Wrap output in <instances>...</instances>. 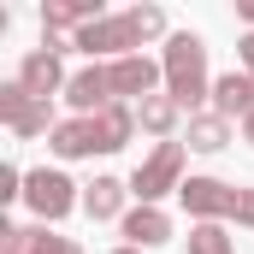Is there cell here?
<instances>
[{
	"instance_id": "obj_25",
	"label": "cell",
	"mask_w": 254,
	"mask_h": 254,
	"mask_svg": "<svg viewBox=\"0 0 254 254\" xmlns=\"http://www.w3.org/2000/svg\"><path fill=\"white\" fill-rule=\"evenodd\" d=\"M119 254H136V249H119Z\"/></svg>"
},
{
	"instance_id": "obj_4",
	"label": "cell",
	"mask_w": 254,
	"mask_h": 254,
	"mask_svg": "<svg viewBox=\"0 0 254 254\" xmlns=\"http://www.w3.org/2000/svg\"><path fill=\"white\" fill-rule=\"evenodd\" d=\"M24 195H30V207H36L42 225H48V219H65L71 201H77V195H71V178H65V172H48V166L24 178Z\"/></svg>"
},
{
	"instance_id": "obj_16",
	"label": "cell",
	"mask_w": 254,
	"mask_h": 254,
	"mask_svg": "<svg viewBox=\"0 0 254 254\" xmlns=\"http://www.w3.org/2000/svg\"><path fill=\"white\" fill-rule=\"evenodd\" d=\"M225 136H231V119H219V113H195L190 119V148H201V154H219Z\"/></svg>"
},
{
	"instance_id": "obj_19",
	"label": "cell",
	"mask_w": 254,
	"mask_h": 254,
	"mask_svg": "<svg viewBox=\"0 0 254 254\" xmlns=\"http://www.w3.org/2000/svg\"><path fill=\"white\" fill-rule=\"evenodd\" d=\"M190 254H231V237H225L219 225H201L190 237Z\"/></svg>"
},
{
	"instance_id": "obj_18",
	"label": "cell",
	"mask_w": 254,
	"mask_h": 254,
	"mask_svg": "<svg viewBox=\"0 0 254 254\" xmlns=\"http://www.w3.org/2000/svg\"><path fill=\"white\" fill-rule=\"evenodd\" d=\"M125 18H130V30H136V42H148V36L166 30V12H160V6H130Z\"/></svg>"
},
{
	"instance_id": "obj_23",
	"label": "cell",
	"mask_w": 254,
	"mask_h": 254,
	"mask_svg": "<svg viewBox=\"0 0 254 254\" xmlns=\"http://www.w3.org/2000/svg\"><path fill=\"white\" fill-rule=\"evenodd\" d=\"M237 12H243V18H249V24H254V0H243V6H237Z\"/></svg>"
},
{
	"instance_id": "obj_10",
	"label": "cell",
	"mask_w": 254,
	"mask_h": 254,
	"mask_svg": "<svg viewBox=\"0 0 254 254\" xmlns=\"http://www.w3.org/2000/svg\"><path fill=\"white\" fill-rule=\"evenodd\" d=\"M89 24H101V6H95V0H48V6H42V30H48V36H60V30H89Z\"/></svg>"
},
{
	"instance_id": "obj_7",
	"label": "cell",
	"mask_w": 254,
	"mask_h": 254,
	"mask_svg": "<svg viewBox=\"0 0 254 254\" xmlns=\"http://www.w3.org/2000/svg\"><path fill=\"white\" fill-rule=\"evenodd\" d=\"M107 77H113V95H154V83H160V65L148 60V54H125V60L107 65Z\"/></svg>"
},
{
	"instance_id": "obj_8",
	"label": "cell",
	"mask_w": 254,
	"mask_h": 254,
	"mask_svg": "<svg viewBox=\"0 0 254 254\" xmlns=\"http://www.w3.org/2000/svg\"><path fill=\"white\" fill-rule=\"evenodd\" d=\"M18 83L36 95V101H48L54 89H65V71H60V54H48V48H36V54H24L18 65Z\"/></svg>"
},
{
	"instance_id": "obj_21",
	"label": "cell",
	"mask_w": 254,
	"mask_h": 254,
	"mask_svg": "<svg viewBox=\"0 0 254 254\" xmlns=\"http://www.w3.org/2000/svg\"><path fill=\"white\" fill-rule=\"evenodd\" d=\"M231 219H243V225H254V190H243V195H237V213H231Z\"/></svg>"
},
{
	"instance_id": "obj_9",
	"label": "cell",
	"mask_w": 254,
	"mask_h": 254,
	"mask_svg": "<svg viewBox=\"0 0 254 254\" xmlns=\"http://www.w3.org/2000/svg\"><path fill=\"white\" fill-rule=\"evenodd\" d=\"M184 207L201 213V219H213V213H237V190H225L219 178H190V184H184Z\"/></svg>"
},
{
	"instance_id": "obj_13",
	"label": "cell",
	"mask_w": 254,
	"mask_h": 254,
	"mask_svg": "<svg viewBox=\"0 0 254 254\" xmlns=\"http://www.w3.org/2000/svg\"><path fill=\"white\" fill-rule=\"evenodd\" d=\"M125 237H130V249H154V243L172 237V219H166L160 207H136V213L125 219Z\"/></svg>"
},
{
	"instance_id": "obj_22",
	"label": "cell",
	"mask_w": 254,
	"mask_h": 254,
	"mask_svg": "<svg viewBox=\"0 0 254 254\" xmlns=\"http://www.w3.org/2000/svg\"><path fill=\"white\" fill-rule=\"evenodd\" d=\"M243 65H249V71H254V30H249V36H243Z\"/></svg>"
},
{
	"instance_id": "obj_5",
	"label": "cell",
	"mask_w": 254,
	"mask_h": 254,
	"mask_svg": "<svg viewBox=\"0 0 254 254\" xmlns=\"http://www.w3.org/2000/svg\"><path fill=\"white\" fill-rule=\"evenodd\" d=\"M71 48H83L89 60H95V54H119V60H125L130 48H136V30H130V18H101V24L77 30V36H71Z\"/></svg>"
},
{
	"instance_id": "obj_14",
	"label": "cell",
	"mask_w": 254,
	"mask_h": 254,
	"mask_svg": "<svg viewBox=\"0 0 254 254\" xmlns=\"http://www.w3.org/2000/svg\"><path fill=\"white\" fill-rule=\"evenodd\" d=\"M130 125H136V119H130V107H119V101H113L107 113H95V142H101V154L125 148V142H130Z\"/></svg>"
},
{
	"instance_id": "obj_1",
	"label": "cell",
	"mask_w": 254,
	"mask_h": 254,
	"mask_svg": "<svg viewBox=\"0 0 254 254\" xmlns=\"http://www.w3.org/2000/svg\"><path fill=\"white\" fill-rule=\"evenodd\" d=\"M160 71H166V95L178 107H195L207 95V48H201V36H172Z\"/></svg>"
},
{
	"instance_id": "obj_20",
	"label": "cell",
	"mask_w": 254,
	"mask_h": 254,
	"mask_svg": "<svg viewBox=\"0 0 254 254\" xmlns=\"http://www.w3.org/2000/svg\"><path fill=\"white\" fill-rule=\"evenodd\" d=\"M18 184H24V178H18V166H6V172H0V201H12V195H24Z\"/></svg>"
},
{
	"instance_id": "obj_24",
	"label": "cell",
	"mask_w": 254,
	"mask_h": 254,
	"mask_svg": "<svg viewBox=\"0 0 254 254\" xmlns=\"http://www.w3.org/2000/svg\"><path fill=\"white\" fill-rule=\"evenodd\" d=\"M243 136H249V142H254V113H249V119H243Z\"/></svg>"
},
{
	"instance_id": "obj_12",
	"label": "cell",
	"mask_w": 254,
	"mask_h": 254,
	"mask_svg": "<svg viewBox=\"0 0 254 254\" xmlns=\"http://www.w3.org/2000/svg\"><path fill=\"white\" fill-rule=\"evenodd\" d=\"M54 154H60V160L101 154V142H95V119H65V125H54Z\"/></svg>"
},
{
	"instance_id": "obj_2",
	"label": "cell",
	"mask_w": 254,
	"mask_h": 254,
	"mask_svg": "<svg viewBox=\"0 0 254 254\" xmlns=\"http://www.w3.org/2000/svg\"><path fill=\"white\" fill-rule=\"evenodd\" d=\"M178 172H184V142H160V148L136 166V195H142V207H154L166 190H184Z\"/></svg>"
},
{
	"instance_id": "obj_11",
	"label": "cell",
	"mask_w": 254,
	"mask_h": 254,
	"mask_svg": "<svg viewBox=\"0 0 254 254\" xmlns=\"http://www.w3.org/2000/svg\"><path fill=\"white\" fill-rule=\"evenodd\" d=\"M213 113H219V119H249L254 113V77H243V71L219 77V83H213Z\"/></svg>"
},
{
	"instance_id": "obj_6",
	"label": "cell",
	"mask_w": 254,
	"mask_h": 254,
	"mask_svg": "<svg viewBox=\"0 0 254 254\" xmlns=\"http://www.w3.org/2000/svg\"><path fill=\"white\" fill-rule=\"evenodd\" d=\"M65 101L83 113V119H95V113H107L119 95H113V77H107V65H95V71H77L71 83H65Z\"/></svg>"
},
{
	"instance_id": "obj_15",
	"label": "cell",
	"mask_w": 254,
	"mask_h": 254,
	"mask_svg": "<svg viewBox=\"0 0 254 254\" xmlns=\"http://www.w3.org/2000/svg\"><path fill=\"white\" fill-rule=\"evenodd\" d=\"M119 207H125V184H119V178H95V184L83 190V213H89V219H113Z\"/></svg>"
},
{
	"instance_id": "obj_17",
	"label": "cell",
	"mask_w": 254,
	"mask_h": 254,
	"mask_svg": "<svg viewBox=\"0 0 254 254\" xmlns=\"http://www.w3.org/2000/svg\"><path fill=\"white\" fill-rule=\"evenodd\" d=\"M136 119H142V130H154V136H166V130L178 125V101H172V95H148Z\"/></svg>"
},
{
	"instance_id": "obj_3",
	"label": "cell",
	"mask_w": 254,
	"mask_h": 254,
	"mask_svg": "<svg viewBox=\"0 0 254 254\" xmlns=\"http://www.w3.org/2000/svg\"><path fill=\"white\" fill-rule=\"evenodd\" d=\"M0 119L18 130V136H42V130H54V107H48V101H36V95L12 77V83L0 89Z\"/></svg>"
}]
</instances>
